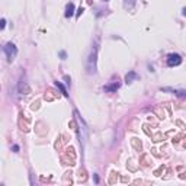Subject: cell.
<instances>
[{
    "label": "cell",
    "mask_w": 186,
    "mask_h": 186,
    "mask_svg": "<svg viewBox=\"0 0 186 186\" xmlns=\"http://www.w3.org/2000/svg\"><path fill=\"white\" fill-rule=\"evenodd\" d=\"M4 26H6V21H4V19H1V23H0V28L3 29Z\"/></svg>",
    "instance_id": "30bf717a"
},
{
    "label": "cell",
    "mask_w": 186,
    "mask_h": 186,
    "mask_svg": "<svg viewBox=\"0 0 186 186\" xmlns=\"http://www.w3.org/2000/svg\"><path fill=\"white\" fill-rule=\"evenodd\" d=\"M182 63V57L179 54H170L167 57V66L170 67H175V66H179Z\"/></svg>",
    "instance_id": "3957f363"
},
{
    "label": "cell",
    "mask_w": 186,
    "mask_h": 186,
    "mask_svg": "<svg viewBox=\"0 0 186 186\" xmlns=\"http://www.w3.org/2000/svg\"><path fill=\"white\" fill-rule=\"evenodd\" d=\"M134 4H135V0H125V1H124V6H125L127 9H131Z\"/></svg>",
    "instance_id": "52a82bcc"
},
{
    "label": "cell",
    "mask_w": 186,
    "mask_h": 186,
    "mask_svg": "<svg viewBox=\"0 0 186 186\" xmlns=\"http://www.w3.org/2000/svg\"><path fill=\"white\" fill-rule=\"evenodd\" d=\"M55 86H57V87H58V89H60V90L63 92V95H64V96H69V93H67L66 87H64V86H63V84H61L60 81H55Z\"/></svg>",
    "instance_id": "8992f818"
},
{
    "label": "cell",
    "mask_w": 186,
    "mask_h": 186,
    "mask_svg": "<svg viewBox=\"0 0 186 186\" xmlns=\"http://www.w3.org/2000/svg\"><path fill=\"white\" fill-rule=\"evenodd\" d=\"M87 73L89 74L96 73V48H93L90 55H89V60H87Z\"/></svg>",
    "instance_id": "7a4b0ae2"
},
{
    "label": "cell",
    "mask_w": 186,
    "mask_h": 186,
    "mask_svg": "<svg viewBox=\"0 0 186 186\" xmlns=\"http://www.w3.org/2000/svg\"><path fill=\"white\" fill-rule=\"evenodd\" d=\"M173 93H176L178 96H180V98H186V92H183V90H172Z\"/></svg>",
    "instance_id": "9c48e42d"
},
{
    "label": "cell",
    "mask_w": 186,
    "mask_h": 186,
    "mask_svg": "<svg viewBox=\"0 0 186 186\" xmlns=\"http://www.w3.org/2000/svg\"><path fill=\"white\" fill-rule=\"evenodd\" d=\"M137 77H138V76H137V73L129 71L128 74L125 76V81H127V83H132V80H134V79H137Z\"/></svg>",
    "instance_id": "5b68a950"
},
{
    "label": "cell",
    "mask_w": 186,
    "mask_h": 186,
    "mask_svg": "<svg viewBox=\"0 0 186 186\" xmlns=\"http://www.w3.org/2000/svg\"><path fill=\"white\" fill-rule=\"evenodd\" d=\"M3 51H4V54H6V57H7L9 61H13V60L16 58L18 48H16V45H15L13 42H7V44L3 47Z\"/></svg>",
    "instance_id": "6da1fadb"
},
{
    "label": "cell",
    "mask_w": 186,
    "mask_h": 186,
    "mask_svg": "<svg viewBox=\"0 0 186 186\" xmlns=\"http://www.w3.org/2000/svg\"><path fill=\"white\" fill-rule=\"evenodd\" d=\"M119 87V84L116 83V84H112V86H108V87H105V90H109V92H113V90H116Z\"/></svg>",
    "instance_id": "ba28073f"
},
{
    "label": "cell",
    "mask_w": 186,
    "mask_h": 186,
    "mask_svg": "<svg viewBox=\"0 0 186 186\" xmlns=\"http://www.w3.org/2000/svg\"><path fill=\"white\" fill-rule=\"evenodd\" d=\"M183 15H185V16H186V7H185V9H183Z\"/></svg>",
    "instance_id": "8fae6325"
},
{
    "label": "cell",
    "mask_w": 186,
    "mask_h": 186,
    "mask_svg": "<svg viewBox=\"0 0 186 186\" xmlns=\"http://www.w3.org/2000/svg\"><path fill=\"white\" fill-rule=\"evenodd\" d=\"M105 1H108V0H105Z\"/></svg>",
    "instance_id": "7c38bea8"
},
{
    "label": "cell",
    "mask_w": 186,
    "mask_h": 186,
    "mask_svg": "<svg viewBox=\"0 0 186 186\" xmlns=\"http://www.w3.org/2000/svg\"><path fill=\"white\" fill-rule=\"evenodd\" d=\"M73 15H74V4L73 3H69L66 6V18H70Z\"/></svg>",
    "instance_id": "277c9868"
}]
</instances>
